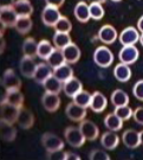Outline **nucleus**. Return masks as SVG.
<instances>
[{"mask_svg":"<svg viewBox=\"0 0 143 160\" xmlns=\"http://www.w3.org/2000/svg\"><path fill=\"white\" fill-rule=\"evenodd\" d=\"M64 139L66 143H69L71 147L74 148H80L84 143L86 139L83 135V133L80 131L79 126H68L64 129Z\"/></svg>","mask_w":143,"mask_h":160,"instance_id":"obj_1","label":"nucleus"},{"mask_svg":"<svg viewBox=\"0 0 143 160\" xmlns=\"http://www.w3.org/2000/svg\"><path fill=\"white\" fill-rule=\"evenodd\" d=\"M114 53L108 46L101 45L93 52V62L99 68H109L111 64L114 63Z\"/></svg>","mask_w":143,"mask_h":160,"instance_id":"obj_2","label":"nucleus"},{"mask_svg":"<svg viewBox=\"0 0 143 160\" xmlns=\"http://www.w3.org/2000/svg\"><path fill=\"white\" fill-rule=\"evenodd\" d=\"M20 107L13 106L11 103L6 102L1 100V106H0V118L1 121L4 122H8V123H17L18 116L20 113Z\"/></svg>","mask_w":143,"mask_h":160,"instance_id":"obj_3","label":"nucleus"},{"mask_svg":"<svg viewBox=\"0 0 143 160\" xmlns=\"http://www.w3.org/2000/svg\"><path fill=\"white\" fill-rule=\"evenodd\" d=\"M1 86L5 92L10 90H20L21 88V80L17 76L13 69H7L4 71L1 77Z\"/></svg>","mask_w":143,"mask_h":160,"instance_id":"obj_4","label":"nucleus"},{"mask_svg":"<svg viewBox=\"0 0 143 160\" xmlns=\"http://www.w3.org/2000/svg\"><path fill=\"white\" fill-rule=\"evenodd\" d=\"M41 145L47 153L64 149V140L53 133H45L41 135Z\"/></svg>","mask_w":143,"mask_h":160,"instance_id":"obj_5","label":"nucleus"},{"mask_svg":"<svg viewBox=\"0 0 143 160\" xmlns=\"http://www.w3.org/2000/svg\"><path fill=\"white\" fill-rule=\"evenodd\" d=\"M62 14L58 7L46 5L41 11V22L47 28H55V25L60 19Z\"/></svg>","mask_w":143,"mask_h":160,"instance_id":"obj_6","label":"nucleus"},{"mask_svg":"<svg viewBox=\"0 0 143 160\" xmlns=\"http://www.w3.org/2000/svg\"><path fill=\"white\" fill-rule=\"evenodd\" d=\"M140 37H141V34H140L137 28L128 26L121 31V33L118 34V40L122 44V46L135 45L136 43L140 42Z\"/></svg>","mask_w":143,"mask_h":160,"instance_id":"obj_7","label":"nucleus"},{"mask_svg":"<svg viewBox=\"0 0 143 160\" xmlns=\"http://www.w3.org/2000/svg\"><path fill=\"white\" fill-rule=\"evenodd\" d=\"M86 109L88 108H84V107H82V106L77 104V103H74L72 101V102H70L66 106L65 114H66V116H68V119L70 121H72V122H80V121L84 120L86 118V115H88V110Z\"/></svg>","mask_w":143,"mask_h":160,"instance_id":"obj_8","label":"nucleus"},{"mask_svg":"<svg viewBox=\"0 0 143 160\" xmlns=\"http://www.w3.org/2000/svg\"><path fill=\"white\" fill-rule=\"evenodd\" d=\"M140 57V50L135 45H126L123 46L118 52V59L122 63L128 65L136 63Z\"/></svg>","mask_w":143,"mask_h":160,"instance_id":"obj_9","label":"nucleus"},{"mask_svg":"<svg viewBox=\"0 0 143 160\" xmlns=\"http://www.w3.org/2000/svg\"><path fill=\"white\" fill-rule=\"evenodd\" d=\"M19 16L16 12L13 6H6V7H1L0 11V22H1V26H4L5 29L7 28H14Z\"/></svg>","mask_w":143,"mask_h":160,"instance_id":"obj_10","label":"nucleus"},{"mask_svg":"<svg viewBox=\"0 0 143 160\" xmlns=\"http://www.w3.org/2000/svg\"><path fill=\"white\" fill-rule=\"evenodd\" d=\"M97 38L105 45H110V44H114L116 39H118V32L112 25L105 24L98 30Z\"/></svg>","mask_w":143,"mask_h":160,"instance_id":"obj_11","label":"nucleus"},{"mask_svg":"<svg viewBox=\"0 0 143 160\" xmlns=\"http://www.w3.org/2000/svg\"><path fill=\"white\" fill-rule=\"evenodd\" d=\"M79 128L83 135L85 137L88 141H95L97 140L99 137V128L95 122H92L91 120H86L84 119L83 121L79 122Z\"/></svg>","mask_w":143,"mask_h":160,"instance_id":"obj_12","label":"nucleus"},{"mask_svg":"<svg viewBox=\"0 0 143 160\" xmlns=\"http://www.w3.org/2000/svg\"><path fill=\"white\" fill-rule=\"evenodd\" d=\"M51 76H53V68L50 64L47 63L46 61L45 62H41V63H38L37 69H36L35 76H33V80L38 84L43 86Z\"/></svg>","mask_w":143,"mask_h":160,"instance_id":"obj_13","label":"nucleus"},{"mask_svg":"<svg viewBox=\"0 0 143 160\" xmlns=\"http://www.w3.org/2000/svg\"><path fill=\"white\" fill-rule=\"evenodd\" d=\"M41 104L46 112L55 113L60 107V97L58 96V94L45 92L44 95L41 96Z\"/></svg>","mask_w":143,"mask_h":160,"instance_id":"obj_14","label":"nucleus"},{"mask_svg":"<svg viewBox=\"0 0 143 160\" xmlns=\"http://www.w3.org/2000/svg\"><path fill=\"white\" fill-rule=\"evenodd\" d=\"M37 65H38V64L36 63V61L33 57L24 56V57L20 59V63H19L20 74L23 75L24 77H26V78H33L36 69H37Z\"/></svg>","mask_w":143,"mask_h":160,"instance_id":"obj_15","label":"nucleus"},{"mask_svg":"<svg viewBox=\"0 0 143 160\" xmlns=\"http://www.w3.org/2000/svg\"><path fill=\"white\" fill-rule=\"evenodd\" d=\"M122 142L126 148L135 149L141 145L140 140V132L135 129H126L122 134Z\"/></svg>","mask_w":143,"mask_h":160,"instance_id":"obj_16","label":"nucleus"},{"mask_svg":"<svg viewBox=\"0 0 143 160\" xmlns=\"http://www.w3.org/2000/svg\"><path fill=\"white\" fill-rule=\"evenodd\" d=\"M108 107V98L105 97L104 94L96 90L92 92L91 103H90V109L93 113H102Z\"/></svg>","mask_w":143,"mask_h":160,"instance_id":"obj_17","label":"nucleus"},{"mask_svg":"<svg viewBox=\"0 0 143 160\" xmlns=\"http://www.w3.org/2000/svg\"><path fill=\"white\" fill-rule=\"evenodd\" d=\"M17 125L21 129H31L35 125V115H33V113L30 109H26L23 107L20 109V113H19V116H18Z\"/></svg>","mask_w":143,"mask_h":160,"instance_id":"obj_18","label":"nucleus"},{"mask_svg":"<svg viewBox=\"0 0 143 160\" xmlns=\"http://www.w3.org/2000/svg\"><path fill=\"white\" fill-rule=\"evenodd\" d=\"M131 69H130V65H128L126 63H120L117 64L114 68V77L116 80L121 82V83H126L131 78Z\"/></svg>","mask_w":143,"mask_h":160,"instance_id":"obj_19","label":"nucleus"},{"mask_svg":"<svg viewBox=\"0 0 143 160\" xmlns=\"http://www.w3.org/2000/svg\"><path fill=\"white\" fill-rule=\"evenodd\" d=\"M74 16L79 23H88L91 17H90V11H89V5L85 1H78L74 8Z\"/></svg>","mask_w":143,"mask_h":160,"instance_id":"obj_20","label":"nucleus"},{"mask_svg":"<svg viewBox=\"0 0 143 160\" xmlns=\"http://www.w3.org/2000/svg\"><path fill=\"white\" fill-rule=\"evenodd\" d=\"M101 143L105 149L108 151H112L115 149L118 143H120V137L116 134V132L112 131H108L104 132L101 137Z\"/></svg>","mask_w":143,"mask_h":160,"instance_id":"obj_21","label":"nucleus"},{"mask_svg":"<svg viewBox=\"0 0 143 160\" xmlns=\"http://www.w3.org/2000/svg\"><path fill=\"white\" fill-rule=\"evenodd\" d=\"M64 57H65V62L69 64H74L79 61L80 58V49L78 48L77 44L74 43H70L68 46H65L63 49Z\"/></svg>","mask_w":143,"mask_h":160,"instance_id":"obj_22","label":"nucleus"},{"mask_svg":"<svg viewBox=\"0 0 143 160\" xmlns=\"http://www.w3.org/2000/svg\"><path fill=\"white\" fill-rule=\"evenodd\" d=\"M82 89H83L82 82H80L77 77H74V76L72 78H70L69 81H66L63 84L64 94L68 97H70V98H72V97H74L76 94H78Z\"/></svg>","mask_w":143,"mask_h":160,"instance_id":"obj_23","label":"nucleus"},{"mask_svg":"<svg viewBox=\"0 0 143 160\" xmlns=\"http://www.w3.org/2000/svg\"><path fill=\"white\" fill-rule=\"evenodd\" d=\"M123 122L124 121L121 119L118 115H116L115 113H109L108 115H105L103 120L104 126L108 128L109 131L112 132H118L123 128Z\"/></svg>","mask_w":143,"mask_h":160,"instance_id":"obj_24","label":"nucleus"},{"mask_svg":"<svg viewBox=\"0 0 143 160\" xmlns=\"http://www.w3.org/2000/svg\"><path fill=\"white\" fill-rule=\"evenodd\" d=\"M53 76L57 77L62 83H65L66 81L74 77V69L71 68V64L64 63L63 65L53 69Z\"/></svg>","mask_w":143,"mask_h":160,"instance_id":"obj_25","label":"nucleus"},{"mask_svg":"<svg viewBox=\"0 0 143 160\" xmlns=\"http://www.w3.org/2000/svg\"><path fill=\"white\" fill-rule=\"evenodd\" d=\"M0 133H1V139L6 142H12L16 140L17 138V129L13 123L4 122L1 121V126H0Z\"/></svg>","mask_w":143,"mask_h":160,"instance_id":"obj_26","label":"nucleus"},{"mask_svg":"<svg viewBox=\"0 0 143 160\" xmlns=\"http://www.w3.org/2000/svg\"><path fill=\"white\" fill-rule=\"evenodd\" d=\"M13 7L19 17H31L33 13V6L30 0H16Z\"/></svg>","mask_w":143,"mask_h":160,"instance_id":"obj_27","label":"nucleus"},{"mask_svg":"<svg viewBox=\"0 0 143 160\" xmlns=\"http://www.w3.org/2000/svg\"><path fill=\"white\" fill-rule=\"evenodd\" d=\"M55 50V45L51 42H49L47 39H41L38 42V50H37V57H39L43 61H46L50 57L52 52Z\"/></svg>","mask_w":143,"mask_h":160,"instance_id":"obj_28","label":"nucleus"},{"mask_svg":"<svg viewBox=\"0 0 143 160\" xmlns=\"http://www.w3.org/2000/svg\"><path fill=\"white\" fill-rule=\"evenodd\" d=\"M2 101H6V102L11 103L13 106H17V107H20L23 108L24 106V95L20 90H10V92H6L5 95L1 98Z\"/></svg>","mask_w":143,"mask_h":160,"instance_id":"obj_29","label":"nucleus"},{"mask_svg":"<svg viewBox=\"0 0 143 160\" xmlns=\"http://www.w3.org/2000/svg\"><path fill=\"white\" fill-rule=\"evenodd\" d=\"M110 101L114 107L126 106V104H129V95L123 89H115L114 92H111Z\"/></svg>","mask_w":143,"mask_h":160,"instance_id":"obj_30","label":"nucleus"},{"mask_svg":"<svg viewBox=\"0 0 143 160\" xmlns=\"http://www.w3.org/2000/svg\"><path fill=\"white\" fill-rule=\"evenodd\" d=\"M21 50H23L24 56L35 58L36 56H37V50H38V42H37L33 37H27V38L23 42Z\"/></svg>","mask_w":143,"mask_h":160,"instance_id":"obj_31","label":"nucleus"},{"mask_svg":"<svg viewBox=\"0 0 143 160\" xmlns=\"http://www.w3.org/2000/svg\"><path fill=\"white\" fill-rule=\"evenodd\" d=\"M52 43H53L55 48L63 50L65 46H68L70 43H72V40H71L70 33H65V32H55L53 37H52Z\"/></svg>","mask_w":143,"mask_h":160,"instance_id":"obj_32","label":"nucleus"},{"mask_svg":"<svg viewBox=\"0 0 143 160\" xmlns=\"http://www.w3.org/2000/svg\"><path fill=\"white\" fill-rule=\"evenodd\" d=\"M46 62L50 64L53 69H56L58 67H60V65H63L64 63H66L65 62V57H64L63 50L55 48L53 52L50 55V57L46 59Z\"/></svg>","mask_w":143,"mask_h":160,"instance_id":"obj_33","label":"nucleus"},{"mask_svg":"<svg viewBox=\"0 0 143 160\" xmlns=\"http://www.w3.org/2000/svg\"><path fill=\"white\" fill-rule=\"evenodd\" d=\"M33 23L31 20V17H19L17 20V24L14 26V29L17 30L19 34H27L32 30Z\"/></svg>","mask_w":143,"mask_h":160,"instance_id":"obj_34","label":"nucleus"},{"mask_svg":"<svg viewBox=\"0 0 143 160\" xmlns=\"http://www.w3.org/2000/svg\"><path fill=\"white\" fill-rule=\"evenodd\" d=\"M63 84L64 83H62L57 77L51 76V77L43 84V87H44L45 92H53V94H58V95H59V92H63Z\"/></svg>","mask_w":143,"mask_h":160,"instance_id":"obj_35","label":"nucleus"},{"mask_svg":"<svg viewBox=\"0 0 143 160\" xmlns=\"http://www.w3.org/2000/svg\"><path fill=\"white\" fill-rule=\"evenodd\" d=\"M91 97H92V94H90L88 90L82 89L78 94H76V95L72 97V101H74V103L82 106V107H84V108H90Z\"/></svg>","mask_w":143,"mask_h":160,"instance_id":"obj_36","label":"nucleus"},{"mask_svg":"<svg viewBox=\"0 0 143 160\" xmlns=\"http://www.w3.org/2000/svg\"><path fill=\"white\" fill-rule=\"evenodd\" d=\"M89 11H90V17L93 20H101L105 14L104 7L101 1H92L91 4H89Z\"/></svg>","mask_w":143,"mask_h":160,"instance_id":"obj_37","label":"nucleus"},{"mask_svg":"<svg viewBox=\"0 0 143 160\" xmlns=\"http://www.w3.org/2000/svg\"><path fill=\"white\" fill-rule=\"evenodd\" d=\"M55 32H65V33H70L72 30V24L70 22V19L68 17L62 16L60 19L57 22V24L55 25Z\"/></svg>","mask_w":143,"mask_h":160,"instance_id":"obj_38","label":"nucleus"},{"mask_svg":"<svg viewBox=\"0 0 143 160\" xmlns=\"http://www.w3.org/2000/svg\"><path fill=\"white\" fill-rule=\"evenodd\" d=\"M114 113L116 115H118L121 119L123 121H128L132 118V114H134V110L130 108L129 104L126 106H121V107H115Z\"/></svg>","mask_w":143,"mask_h":160,"instance_id":"obj_39","label":"nucleus"},{"mask_svg":"<svg viewBox=\"0 0 143 160\" xmlns=\"http://www.w3.org/2000/svg\"><path fill=\"white\" fill-rule=\"evenodd\" d=\"M89 159L91 160H110V155L103 149H92L89 154Z\"/></svg>","mask_w":143,"mask_h":160,"instance_id":"obj_40","label":"nucleus"},{"mask_svg":"<svg viewBox=\"0 0 143 160\" xmlns=\"http://www.w3.org/2000/svg\"><path fill=\"white\" fill-rule=\"evenodd\" d=\"M132 95L136 97V100L143 102V80H138L132 87Z\"/></svg>","mask_w":143,"mask_h":160,"instance_id":"obj_41","label":"nucleus"},{"mask_svg":"<svg viewBox=\"0 0 143 160\" xmlns=\"http://www.w3.org/2000/svg\"><path fill=\"white\" fill-rule=\"evenodd\" d=\"M132 119L135 120L136 123L143 126V107H137V108L134 110V114H132Z\"/></svg>","mask_w":143,"mask_h":160,"instance_id":"obj_42","label":"nucleus"},{"mask_svg":"<svg viewBox=\"0 0 143 160\" xmlns=\"http://www.w3.org/2000/svg\"><path fill=\"white\" fill-rule=\"evenodd\" d=\"M65 153L63 149L60 151H55V152H50L47 153V159H51V160H65Z\"/></svg>","mask_w":143,"mask_h":160,"instance_id":"obj_43","label":"nucleus"},{"mask_svg":"<svg viewBox=\"0 0 143 160\" xmlns=\"http://www.w3.org/2000/svg\"><path fill=\"white\" fill-rule=\"evenodd\" d=\"M45 1L46 5L55 6V7H58V8H60L64 5V2H65V0H45Z\"/></svg>","mask_w":143,"mask_h":160,"instance_id":"obj_44","label":"nucleus"},{"mask_svg":"<svg viewBox=\"0 0 143 160\" xmlns=\"http://www.w3.org/2000/svg\"><path fill=\"white\" fill-rule=\"evenodd\" d=\"M65 160H80V157L72 152H66L65 153Z\"/></svg>","mask_w":143,"mask_h":160,"instance_id":"obj_45","label":"nucleus"},{"mask_svg":"<svg viewBox=\"0 0 143 160\" xmlns=\"http://www.w3.org/2000/svg\"><path fill=\"white\" fill-rule=\"evenodd\" d=\"M16 2V0H0V5L1 7H6V6H13Z\"/></svg>","mask_w":143,"mask_h":160,"instance_id":"obj_46","label":"nucleus"},{"mask_svg":"<svg viewBox=\"0 0 143 160\" xmlns=\"http://www.w3.org/2000/svg\"><path fill=\"white\" fill-rule=\"evenodd\" d=\"M137 30L141 33H143V16H141L137 20Z\"/></svg>","mask_w":143,"mask_h":160,"instance_id":"obj_47","label":"nucleus"},{"mask_svg":"<svg viewBox=\"0 0 143 160\" xmlns=\"http://www.w3.org/2000/svg\"><path fill=\"white\" fill-rule=\"evenodd\" d=\"M140 140H141V145H143V131L140 132Z\"/></svg>","mask_w":143,"mask_h":160,"instance_id":"obj_48","label":"nucleus"},{"mask_svg":"<svg viewBox=\"0 0 143 160\" xmlns=\"http://www.w3.org/2000/svg\"><path fill=\"white\" fill-rule=\"evenodd\" d=\"M140 44L143 46V33H141V37H140Z\"/></svg>","mask_w":143,"mask_h":160,"instance_id":"obj_49","label":"nucleus"},{"mask_svg":"<svg viewBox=\"0 0 143 160\" xmlns=\"http://www.w3.org/2000/svg\"><path fill=\"white\" fill-rule=\"evenodd\" d=\"M111 1H114V2H120V1H122V0H111Z\"/></svg>","mask_w":143,"mask_h":160,"instance_id":"obj_50","label":"nucleus"}]
</instances>
